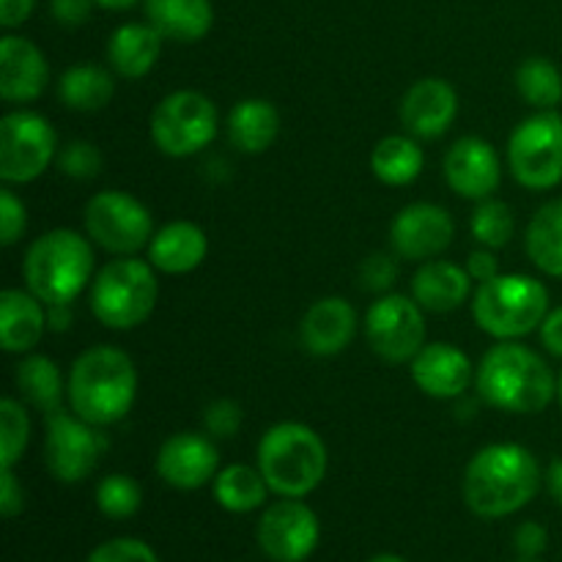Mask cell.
<instances>
[{"mask_svg":"<svg viewBox=\"0 0 562 562\" xmlns=\"http://www.w3.org/2000/svg\"><path fill=\"white\" fill-rule=\"evenodd\" d=\"M543 472L525 445L494 442L477 450L464 470L467 508L481 519H505L536 499Z\"/></svg>","mask_w":562,"mask_h":562,"instance_id":"1","label":"cell"},{"mask_svg":"<svg viewBox=\"0 0 562 562\" xmlns=\"http://www.w3.org/2000/svg\"><path fill=\"white\" fill-rule=\"evenodd\" d=\"M483 404L508 415H541L558 401V373L530 346L497 340L475 366Z\"/></svg>","mask_w":562,"mask_h":562,"instance_id":"2","label":"cell"},{"mask_svg":"<svg viewBox=\"0 0 562 562\" xmlns=\"http://www.w3.org/2000/svg\"><path fill=\"white\" fill-rule=\"evenodd\" d=\"M137 398L135 360L119 346L99 344L77 355L66 376L69 409L99 428L115 426Z\"/></svg>","mask_w":562,"mask_h":562,"instance_id":"3","label":"cell"},{"mask_svg":"<svg viewBox=\"0 0 562 562\" xmlns=\"http://www.w3.org/2000/svg\"><path fill=\"white\" fill-rule=\"evenodd\" d=\"M256 467L269 492L278 497L302 499L316 492L327 477L329 453L324 439L311 426L296 420L274 423L256 448Z\"/></svg>","mask_w":562,"mask_h":562,"instance_id":"4","label":"cell"},{"mask_svg":"<svg viewBox=\"0 0 562 562\" xmlns=\"http://www.w3.org/2000/svg\"><path fill=\"white\" fill-rule=\"evenodd\" d=\"M93 247L88 234L53 228L31 241L22 261L25 289L44 305H71L93 283Z\"/></svg>","mask_w":562,"mask_h":562,"instance_id":"5","label":"cell"},{"mask_svg":"<svg viewBox=\"0 0 562 562\" xmlns=\"http://www.w3.org/2000/svg\"><path fill=\"white\" fill-rule=\"evenodd\" d=\"M549 289L538 278L521 272H499L472 294V318L477 329L494 340H521L538 333L552 311Z\"/></svg>","mask_w":562,"mask_h":562,"instance_id":"6","label":"cell"},{"mask_svg":"<svg viewBox=\"0 0 562 562\" xmlns=\"http://www.w3.org/2000/svg\"><path fill=\"white\" fill-rule=\"evenodd\" d=\"M159 300L157 269L135 256H115L104 263L88 289L91 313L102 327L126 333L151 318Z\"/></svg>","mask_w":562,"mask_h":562,"instance_id":"7","label":"cell"},{"mask_svg":"<svg viewBox=\"0 0 562 562\" xmlns=\"http://www.w3.org/2000/svg\"><path fill=\"white\" fill-rule=\"evenodd\" d=\"M220 132L217 104L201 91L181 88L159 99L148 121V135L154 146L173 159H187L201 154L214 143Z\"/></svg>","mask_w":562,"mask_h":562,"instance_id":"8","label":"cell"},{"mask_svg":"<svg viewBox=\"0 0 562 562\" xmlns=\"http://www.w3.org/2000/svg\"><path fill=\"white\" fill-rule=\"evenodd\" d=\"M508 170L525 190L547 192L562 184V115L536 110L508 137Z\"/></svg>","mask_w":562,"mask_h":562,"instance_id":"9","label":"cell"},{"mask_svg":"<svg viewBox=\"0 0 562 562\" xmlns=\"http://www.w3.org/2000/svg\"><path fill=\"white\" fill-rule=\"evenodd\" d=\"M58 135L36 110H11L0 119V179L31 184L58 157Z\"/></svg>","mask_w":562,"mask_h":562,"instance_id":"10","label":"cell"},{"mask_svg":"<svg viewBox=\"0 0 562 562\" xmlns=\"http://www.w3.org/2000/svg\"><path fill=\"white\" fill-rule=\"evenodd\" d=\"M82 225L93 245L113 256H137L154 236V217L146 203L124 190H102L86 203Z\"/></svg>","mask_w":562,"mask_h":562,"instance_id":"11","label":"cell"},{"mask_svg":"<svg viewBox=\"0 0 562 562\" xmlns=\"http://www.w3.org/2000/svg\"><path fill=\"white\" fill-rule=\"evenodd\" d=\"M110 439L93 423L82 420L75 412L58 409L47 415L44 434V464L58 483H82L108 453Z\"/></svg>","mask_w":562,"mask_h":562,"instance_id":"12","label":"cell"},{"mask_svg":"<svg viewBox=\"0 0 562 562\" xmlns=\"http://www.w3.org/2000/svg\"><path fill=\"white\" fill-rule=\"evenodd\" d=\"M366 340L379 360L409 366L426 346V311L406 294H382L366 313Z\"/></svg>","mask_w":562,"mask_h":562,"instance_id":"13","label":"cell"},{"mask_svg":"<svg viewBox=\"0 0 562 562\" xmlns=\"http://www.w3.org/2000/svg\"><path fill=\"white\" fill-rule=\"evenodd\" d=\"M256 538L272 562H305L322 541V525L311 505L280 497L258 519Z\"/></svg>","mask_w":562,"mask_h":562,"instance_id":"14","label":"cell"},{"mask_svg":"<svg viewBox=\"0 0 562 562\" xmlns=\"http://www.w3.org/2000/svg\"><path fill=\"white\" fill-rule=\"evenodd\" d=\"M456 223L439 203L417 201L401 209L390 223V247L404 261H431L453 245Z\"/></svg>","mask_w":562,"mask_h":562,"instance_id":"15","label":"cell"},{"mask_svg":"<svg viewBox=\"0 0 562 562\" xmlns=\"http://www.w3.org/2000/svg\"><path fill=\"white\" fill-rule=\"evenodd\" d=\"M442 168L450 190L475 203L492 198L503 181V159L497 148L475 135L459 137L445 154Z\"/></svg>","mask_w":562,"mask_h":562,"instance_id":"16","label":"cell"},{"mask_svg":"<svg viewBox=\"0 0 562 562\" xmlns=\"http://www.w3.org/2000/svg\"><path fill=\"white\" fill-rule=\"evenodd\" d=\"M220 450L209 434L181 431L162 442L157 453V475L179 492H195L217 477Z\"/></svg>","mask_w":562,"mask_h":562,"instance_id":"17","label":"cell"},{"mask_svg":"<svg viewBox=\"0 0 562 562\" xmlns=\"http://www.w3.org/2000/svg\"><path fill=\"white\" fill-rule=\"evenodd\" d=\"M459 115V93L445 77H423L401 97L398 119L406 135L417 140H437Z\"/></svg>","mask_w":562,"mask_h":562,"instance_id":"18","label":"cell"},{"mask_svg":"<svg viewBox=\"0 0 562 562\" xmlns=\"http://www.w3.org/2000/svg\"><path fill=\"white\" fill-rule=\"evenodd\" d=\"M409 376L423 395L437 401H453L475 384V366L453 344H426L409 362Z\"/></svg>","mask_w":562,"mask_h":562,"instance_id":"19","label":"cell"},{"mask_svg":"<svg viewBox=\"0 0 562 562\" xmlns=\"http://www.w3.org/2000/svg\"><path fill=\"white\" fill-rule=\"evenodd\" d=\"M49 86V64L36 42L16 33L0 38V97L9 104L36 102Z\"/></svg>","mask_w":562,"mask_h":562,"instance_id":"20","label":"cell"},{"mask_svg":"<svg viewBox=\"0 0 562 562\" xmlns=\"http://www.w3.org/2000/svg\"><path fill=\"white\" fill-rule=\"evenodd\" d=\"M357 327H360L357 311L346 296H322L302 316L300 344L316 357H335L349 349Z\"/></svg>","mask_w":562,"mask_h":562,"instance_id":"21","label":"cell"},{"mask_svg":"<svg viewBox=\"0 0 562 562\" xmlns=\"http://www.w3.org/2000/svg\"><path fill=\"white\" fill-rule=\"evenodd\" d=\"M475 280L470 278L467 267L448 261V258H431L417 267L412 274L409 291L417 305L428 313H453L472 300Z\"/></svg>","mask_w":562,"mask_h":562,"instance_id":"22","label":"cell"},{"mask_svg":"<svg viewBox=\"0 0 562 562\" xmlns=\"http://www.w3.org/2000/svg\"><path fill=\"white\" fill-rule=\"evenodd\" d=\"M47 329V305L33 291H0V346L5 355H31Z\"/></svg>","mask_w":562,"mask_h":562,"instance_id":"23","label":"cell"},{"mask_svg":"<svg viewBox=\"0 0 562 562\" xmlns=\"http://www.w3.org/2000/svg\"><path fill=\"white\" fill-rule=\"evenodd\" d=\"M148 261L162 274H190L206 261L209 236L206 231L190 220H173L154 231L148 241Z\"/></svg>","mask_w":562,"mask_h":562,"instance_id":"24","label":"cell"},{"mask_svg":"<svg viewBox=\"0 0 562 562\" xmlns=\"http://www.w3.org/2000/svg\"><path fill=\"white\" fill-rule=\"evenodd\" d=\"M162 33L151 22H124L108 38V64L124 80H140L157 66Z\"/></svg>","mask_w":562,"mask_h":562,"instance_id":"25","label":"cell"},{"mask_svg":"<svg viewBox=\"0 0 562 562\" xmlns=\"http://www.w3.org/2000/svg\"><path fill=\"white\" fill-rule=\"evenodd\" d=\"M143 11L165 42L195 44L214 27L212 0H143Z\"/></svg>","mask_w":562,"mask_h":562,"instance_id":"26","label":"cell"},{"mask_svg":"<svg viewBox=\"0 0 562 562\" xmlns=\"http://www.w3.org/2000/svg\"><path fill=\"white\" fill-rule=\"evenodd\" d=\"M225 135H228L231 146L241 154L256 157V154L269 151L280 137V110L269 99H241L231 108Z\"/></svg>","mask_w":562,"mask_h":562,"instance_id":"27","label":"cell"},{"mask_svg":"<svg viewBox=\"0 0 562 562\" xmlns=\"http://www.w3.org/2000/svg\"><path fill=\"white\" fill-rule=\"evenodd\" d=\"M14 384L20 390L22 401L33 406L42 415H53V412L64 409L66 398V382L60 366L47 355H25L20 366L14 368Z\"/></svg>","mask_w":562,"mask_h":562,"instance_id":"28","label":"cell"},{"mask_svg":"<svg viewBox=\"0 0 562 562\" xmlns=\"http://www.w3.org/2000/svg\"><path fill=\"white\" fill-rule=\"evenodd\" d=\"M58 102L75 113H99L115 97V80L110 69L97 64H75L58 77Z\"/></svg>","mask_w":562,"mask_h":562,"instance_id":"29","label":"cell"},{"mask_svg":"<svg viewBox=\"0 0 562 562\" xmlns=\"http://www.w3.org/2000/svg\"><path fill=\"white\" fill-rule=\"evenodd\" d=\"M426 168V154L412 135H387L373 146L371 170L382 184L409 187Z\"/></svg>","mask_w":562,"mask_h":562,"instance_id":"30","label":"cell"},{"mask_svg":"<svg viewBox=\"0 0 562 562\" xmlns=\"http://www.w3.org/2000/svg\"><path fill=\"white\" fill-rule=\"evenodd\" d=\"M525 247L538 272L562 278V198L547 201L532 214Z\"/></svg>","mask_w":562,"mask_h":562,"instance_id":"31","label":"cell"},{"mask_svg":"<svg viewBox=\"0 0 562 562\" xmlns=\"http://www.w3.org/2000/svg\"><path fill=\"white\" fill-rule=\"evenodd\" d=\"M212 494L220 508L228 514H252L263 508L269 497V486L258 467L228 464L212 481Z\"/></svg>","mask_w":562,"mask_h":562,"instance_id":"32","label":"cell"},{"mask_svg":"<svg viewBox=\"0 0 562 562\" xmlns=\"http://www.w3.org/2000/svg\"><path fill=\"white\" fill-rule=\"evenodd\" d=\"M516 91L530 108L558 110L562 102V71L543 55L525 58L516 69Z\"/></svg>","mask_w":562,"mask_h":562,"instance_id":"33","label":"cell"},{"mask_svg":"<svg viewBox=\"0 0 562 562\" xmlns=\"http://www.w3.org/2000/svg\"><path fill=\"white\" fill-rule=\"evenodd\" d=\"M470 231L475 241L488 250H503L516 234V214L514 209L497 198L477 201L475 212L470 217Z\"/></svg>","mask_w":562,"mask_h":562,"instance_id":"34","label":"cell"},{"mask_svg":"<svg viewBox=\"0 0 562 562\" xmlns=\"http://www.w3.org/2000/svg\"><path fill=\"white\" fill-rule=\"evenodd\" d=\"M27 442H31V417L22 401L3 398L0 401V467L16 464L25 456Z\"/></svg>","mask_w":562,"mask_h":562,"instance_id":"35","label":"cell"},{"mask_svg":"<svg viewBox=\"0 0 562 562\" xmlns=\"http://www.w3.org/2000/svg\"><path fill=\"white\" fill-rule=\"evenodd\" d=\"M143 505V488L135 477L124 472L102 477L97 486V508L108 519H132Z\"/></svg>","mask_w":562,"mask_h":562,"instance_id":"36","label":"cell"},{"mask_svg":"<svg viewBox=\"0 0 562 562\" xmlns=\"http://www.w3.org/2000/svg\"><path fill=\"white\" fill-rule=\"evenodd\" d=\"M55 165L64 176L75 181H91L102 173L104 157L99 151L97 143L91 140H69L66 146L58 148V157Z\"/></svg>","mask_w":562,"mask_h":562,"instance_id":"37","label":"cell"},{"mask_svg":"<svg viewBox=\"0 0 562 562\" xmlns=\"http://www.w3.org/2000/svg\"><path fill=\"white\" fill-rule=\"evenodd\" d=\"M245 423V412L234 398H214L203 409V428L212 439H234Z\"/></svg>","mask_w":562,"mask_h":562,"instance_id":"38","label":"cell"},{"mask_svg":"<svg viewBox=\"0 0 562 562\" xmlns=\"http://www.w3.org/2000/svg\"><path fill=\"white\" fill-rule=\"evenodd\" d=\"M395 278H398L395 252H371L360 263V289L368 294H390Z\"/></svg>","mask_w":562,"mask_h":562,"instance_id":"39","label":"cell"},{"mask_svg":"<svg viewBox=\"0 0 562 562\" xmlns=\"http://www.w3.org/2000/svg\"><path fill=\"white\" fill-rule=\"evenodd\" d=\"M86 562H159V558L140 538H113L99 543Z\"/></svg>","mask_w":562,"mask_h":562,"instance_id":"40","label":"cell"},{"mask_svg":"<svg viewBox=\"0 0 562 562\" xmlns=\"http://www.w3.org/2000/svg\"><path fill=\"white\" fill-rule=\"evenodd\" d=\"M27 228V209L9 184L0 190V245L14 247Z\"/></svg>","mask_w":562,"mask_h":562,"instance_id":"41","label":"cell"},{"mask_svg":"<svg viewBox=\"0 0 562 562\" xmlns=\"http://www.w3.org/2000/svg\"><path fill=\"white\" fill-rule=\"evenodd\" d=\"M549 547V532L541 521H521L514 532V549L519 558L538 560Z\"/></svg>","mask_w":562,"mask_h":562,"instance_id":"42","label":"cell"},{"mask_svg":"<svg viewBox=\"0 0 562 562\" xmlns=\"http://www.w3.org/2000/svg\"><path fill=\"white\" fill-rule=\"evenodd\" d=\"M97 0H49V14L60 27H80L91 20Z\"/></svg>","mask_w":562,"mask_h":562,"instance_id":"43","label":"cell"},{"mask_svg":"<svg viewBox=\"0 0 562 562\" xmlns=\"http://www.w3.org/2000/svg\"><path fill=\"white\" fill-rule=\"evenodd\" d=\"M25 508V492H22V483L16 481L14 470L11 467H0V514L5 519H14Z\"/></svg>","mask_w":562,"mask_h":562,"instance_id":"44","label":"cell"},{"mask_svg":"<svg viewBox=\"0 0 562 562\" xmlns=\"http://www.w3.org/2000/svg\"><path fill=\"white\" fill-rule=\"evenodd\" d=\"M467 272H470V278L475 280L477 285L497 278L499 261L497 256H494V250H488V247H477V250H472L470 258H467Z\"/></svg>","mask_w":562,"mask_h":562,"instance_id":"45","label":"cell"},{"mask_svg":"<svg viewBox=\"0 0 562 562\" xmlns=\"http://www.w3.org/2000/svg\"><path fill=\"white\" fill-rule=\"evenodd\" d=\"M538 338H541V346L549 355L562 360V305L547 313L541 329H538Z\"/></svg>","mask_w":562,"mask_h":562,"instance_id":"46","label":"cell"},{"mask_svg":"<svg viewBox=\"0 0 562 562\" xmlns=\"http://www.w3.org/2000/svg\"><path fill=\"white\" fill-rule=\"evenodd\" d=\"M33 9H36V0H0V25L5 31H14L22 22L31 20Z\"/></svg>","mask_w":562,"mask_h":562,"instance_id":"47","label":"cell"},{"mask_svg":"<svg viewBox=\"0 0 562 562\" xmlns=\"http://www.w3.org/2000/svg\"><path fill=\"white\" fill-rule=\"evenodd\" d=\"M75 322V307L71 305H47V327L49 333H66Z\"/></svg>","mask_w":562,"mask_h":562,"instance_id":"48","label":"cell"},{"mask_svg":"<svg viewBox=\"0 0 562 562\" xmlns=\"http://www.w3.org/2000/svg\"><path fill=\"white\" fill-rule=\"evenodd\" d=\"M547 488H549V494H552L554 503H558L560 508H562V456H558V459H554L552 464H549V470H547Z\"/></svg>","mask_w":562,"mask_h":562,"instance_id":"49","label":"cell"},{"mask_svg":"<svg viewBox=\"0 0 562 562\" xmlns=\"http://www.w3.org/2000/svg\"><path fill=\"white\" fill-rule=\"evenodd\" d=\"M137 3H143V0H97L99 9H108V11H126Z\"/></svg>","mask_w":562,"mask_h":562,"instance_id":"50","label":"cell"},{"mask_svg":"<svg viewBox=\"0 0 562 562\" xmlns=\"http://www.w3.org/2000/svg\"><path fill=\"white\" fill-rule=\"evenodd\" d=\"M368 562H406L401 554H393V552H382V554H373Z\"/></svg>","mask_w":562,"mask_h":562,"instance_id":"51","label":"cell"},{"mask_svg":"<svg viewBox=\"0 0 562 562\" xmlns=\"http://www.w3.org/2000/svg\"><path fill=\"white\" fill-rule=\"evenodd\" d=\"M558 404H560V409H562V371L558 373Z\"/></svg>","mask_w":562,"mask_h":562,"instance_id":"52","label":"cell"},{"mask_svg":"<svg viewBox=\"0 0 562 562\" xmlns=\"http://www.w3.org/2000/svg\"><path fill=\"white\" fill-rule=\"evenodd\" d=\"M519 562H538V560H530V558H519Z\"/></svg>","mask_w":562,"mask_h":562,"instance_id":"53","label":"cell"}]
</instances>
